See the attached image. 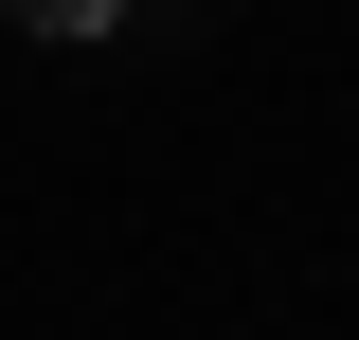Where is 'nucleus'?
<instances>
[{
    "mask_svg": "<svg viewBox=\"0 0 359 340\" xmlns=\"http://www.w3.org/2000/svg\"><path fill=\"white\" fill-rule=\"evenodd\" d=\"M18 36H126V0H0Z\"/></svg>",
    "mask_w": 359,
    "mask_h": 340,
    "instance_id": "nucleus-1",
    "label": "nucleus"
}]
</instances>
